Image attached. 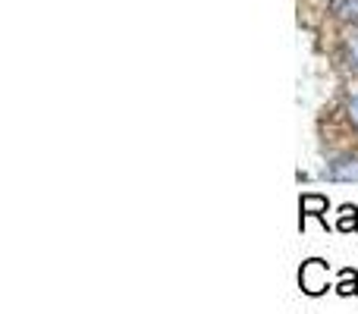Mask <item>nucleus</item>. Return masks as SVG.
I'll return each instance as SVG.
<instances>
[{
    "mask_svg": "<svg viewBox=\"0 0 358 314\" xmlns=\"http://www.w3.org/2000/svg\"><path fill=\"white\" fill-rule=\"evenodd\" d=\"M327 208H330V201L324 195H317V192H308V195H302V201H299V210H302V220H299V227H305V217H317V220L327 227Z\"/></svg>",
    "mask_w": 358,
    "mask_h": 314,
    "instance_id": "obj_3",
    "label": "nucleus"
},
{
    "mask_svg": "<svg viewBox=\"0 0 358 314\" xmlns=\"http://www.w3.org/2000/svg\"><path fill=\"white\" fill-rule=\"evenodd\" d=\"M334 13L340 19H358V0H334Z\"/></svg>",
    "mask_w": 358,
    "mask_h": 314,
    "instance_id": "obj_6",
    "label": "nucleus"
},
{
    "mask_svg": "<svg viewBox=\"0 0 358 314\" xmlns=\"http://www.w3.org/2000/svg\"><path fill=\"white\" fill-rule=\"evenodd\" d=\"M299 290L305 296H324L330 290V264L321 258H308L299 271Z\"/></svg>",
    "mask_w": 358,
    "mask_h": 314,
    "instance_id": "obj_1",
    "label": "nucleus"
},
{
    "mask_svg": "<svg viewBox=\"0 0 358 314\" xmlns=\"http://www.w3.org/2000/svg\"><path fill=\"white\" fill-rule=\"evenodd\" d=\"M349 123H352L355 129H358V88H355L352 94H349Z\"/></svg>",
    "mask_w": 358,
    "mask_h": 314,
    "instance_id": "obj_7",
    "label": "nucleus"
},
{
    "mask_svg": "<svg viewBox=\"0 0 358 314\" xmlns=\"http://www.w3.org/2000/svg\"><path fill=\"white\" fill-rule=\"evenodd\" d=\"M324 179L330 183H358V157L346 155V157H336L324 166Z\"/></svg>",
    "mask_w": 358,
    "mask_h": 314,
    "instance_id": "obj_2",
    "label": "nucleus"
},
{
    "mask_svg": "<svg viewBox=\"0 0 358 314\" xmlns=\"http://www.w3.org/2000/svg\"><path fill=\"white\" fill-rule=\"evenodd\" d=\"M336 229L340 233H355L358 229V208L355 204H343L340 214H336Z\"/></svg>",
    "mask_w": 358,
    "mask_h": 314,
    "instance_id": "obj_4",
    "label": "nucleus"
},
{
    "mask_svg": "<svg viewBox=\"0 0 358 314\" xmlns=\"http://www.w3.org/2000/svg\"><path fill=\"white\" fill-rule=\"evenodd\" d=\"M336 292H340V296H358V273L352 271V267H343V271H340Z\"/></svg>",
    "mask_w": 358,
    "mask_h": 314,
    "instance_id": "obj_5",
    "label": "nucleus"
}]
</instances>
